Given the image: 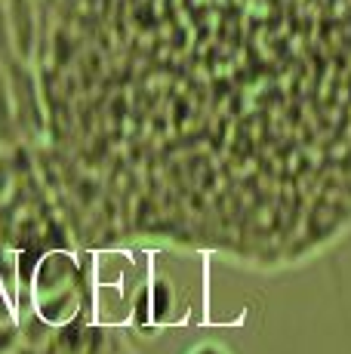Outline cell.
I'll return each mask as SVG.
<instances>
[{
	"mask_svg": "<svg viewBox=\"0 0 351 354\" xmlns=\"http://www.w3.org/2000/svg\"><path fill=\"white\" fill-rule=\"evenodd\" d=\"M0 71H3L6 84H10V96H12V108H16L22 139L25 136H37L40 127H44V105H40V86H37L35 62L10 59Z\"/></svg>",
	"mask_w": 351,
	"mask_h": 354,
	"instance_id": "6da1fadb",
	"label": "cell"
},
{
	"mask_svg": "<svg viewBox=\"0 0 351 354\" xmlns=\"http://www.w3.org/2000/svg\"><path fill=\"white\" fill-rule=\"evenodd\" d=\"M6 16H10L16 59L35 62L40 44V3L37 0H3Z\"/></svg>",
	"mask_w": 351,
	"mask_h": 354,
	"instance_id": "7a4b0ae2",
	"label": "cell"
},
{
	"mask_svg": "<svg viewBox=\"0 0 351 354\" xmlns=\"http://www.w3.org/2000/svg\"><path fill=\"white\" fill-rule=\"evenodd\" d=\"M22 139V129H19V118L16 108H12V96H10V84H6L3 71H0V151L19 145Z\"/></svg>",
	"mask_w": 351,
	"mask_h": 354,
	"instance_id": "3957f363",
	"label": "cell"
},
{
	"mask_svg": "<svg viewBox=\"0 0 351 354\" xmlns=\"http://www.w3.org/2000/svg\"><path fill=\"white\" fill-rule=\"evenodd\" d=\"M10 59H16V44H12V28H10V16H6V6L0 0V68Z\"/></svg>",
	"mask_w": 351,
	"mask_h": 354,
	"instance_id": "277c9868",
	"label": "cell"
},
{
	"mask_svg": "<svg viewBox=\"0 0 351 354\" xmlns=\"http://www.w3.org/2000/svg\"><path fill=\"white\" fill-rule=\"evenodd\" d=\"M6 188H10V163H6V158L0 154V197L6 194Z\"/></svg>",
	"mask_w": 351,
	"mask_h": 354,
	"instance_id": "5b68a950",
	"label": "cell"
}]
</instances>
